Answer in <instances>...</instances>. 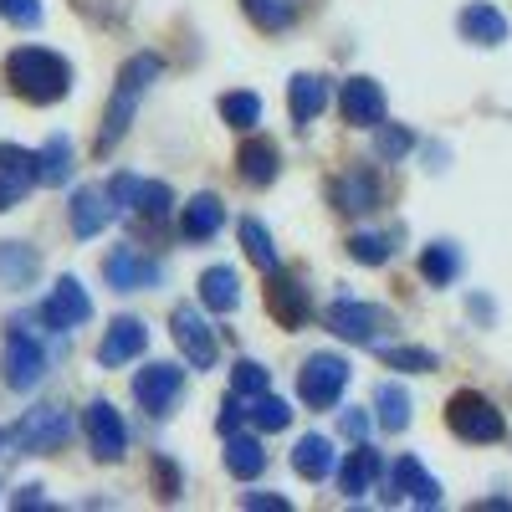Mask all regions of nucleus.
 Here are the masks:
<instances>
[{
	"mask_svg": "<svg viewBox=\"0 0 512 512\" xmlns=\"http://www.w3.org/2000/svg\"><path fill=\"white\" fill-rule=\"evenodd\" d=\"M6 82L26 103H62L67 88H72V67L47 47H16L6 57Z\"/></svg>",
	"mask_w": 512,
	"mask_h": 512,
	"instance_id": "nucleus-1",
	"label": "nucleus"
},
{
	"mask_svg": "<svg viewBox=\"0 0 512 512\" xmlns=\"http://www.w3.org/2000/svg\"><path fill=\"white\" fill-rule=\"evenodd\" d=\"M446 425L461 436V441H472V446H487V441H502V410L492 405V400H482L477 390H461V395H451V405H446Z\"/></svg>",
	"mask_w": 512,
	"mask_h": 512,
	"instance_id": "nucleus-2",
	"label": "nucleus"
},
{
	"mask_svg": "<svg viewBox=\"0 0 512 512\" xmlns=\"http://www.w3.org/2000/svg\"><path fill=\"white\" fill-rule=\"evenodd\" d=\"M344 390H349V359H338V354H313L303 374H297V395L313 410H333Z\"/></svg>",
	"mask_w": 512,
	"mask_h": 512,
	"instance_id": "nucleus-3",
	"label": "nucleus"
},
{
	"mask_svg": "<svg viewBox=\"0 0 512 512\" xmlns=\"http://www.w3.org/2000/svg\"><path fill=\"white\" fill-rule=\"evenodd\" d=\"M67 436H72L67 410L62 405H36V410L21 415V425L6 431V446H16V451H57Z\"/></svg>",
	"mask_w": 512,
	"mask_h": 512,
	"instance_id": "nucleus-4",
	"label": "nucleus"
},
{
	"mask_svg": "<svg viewBox=\"0 0 512 512\" xmlns=\"http://www.w3.org/2000/svg\"><path fill=\"white\" fill-rule=\"evenodd\" d=\"M108 200L113 210H134L144 221H169V205H175V190L164 180H134V175H113L108 180Z\"/></svg>",
	"mask_w": 512,
	"mask_h": 512,
	"instance_id": "nucleus-5",
	"label": "nucleus"
},
{
	"mask_svg": "<svg viewBox=\"0 0 512 512\" xmlns=\"http://www.w3.org/2000/svg\"><path fill=\"white\" fill-rule=\"evenodd\" d=\"M328 328L338 333V338H349V344H379L384 333L395 328V318H390V308H374V303H333L328 308Z\"/></svg>",
	"mask_w": 512,
	"mask_h": 512,
	"instance_id": "nucleus-6",
	"label": "nucleus"
},
{
	"mask_svg": "<svg viewBox=\"0 0 512 512\" xmlns=\"http://www.w3.org/2000/svg\"><path fill=\"white\" fill-rule=\"evenodd\" d=\"M169 333H175L180 354H185L195 369H216V364H221V338L210 333V323H205L190 303H180L175 313H169Z\"/></svg>",
	"mask_w": 512,
	"mask_h": 512,
	"instance_id": "nucleus-7",
	"label": "nucleus"
},
{
	"mask_svg": "<svg viewBox=\"0 0 512 512\" xmlns=\"http://www.w3.org/2000/svg\"><path fill=\"white\" fill-rule=\"evenodd\" d=\"M0 364H6V384H11V390H31V384L47 374V354H41V344L21 323L6 333V354H0Z\"/></svg>",
	"mask_w": 512,
	"mask_h": 512,
	"instance_id": "nucleus-8",
	"label": "nucleus"
},
{
	"mask_svg": "<svg viewBox=\"0 0 512 512\" xmlns=\"http://www.w3.org/2000/svg\"><path fill=\"white\" fill-rule=\"evenodd\" d=\"M93 318V303H88V287H82L77 277H62L52 292H47V303H41V323L67 333L77 323H88Z\"/></svg>",
	"mask_w": 512,
	"mask_h": 512,
	"instance_id": "nucleus-9",
	"label": "nucleus"
},
{
	"mask_svg": "<svg viewBox=\"0 0 512 512\" xmlns=\"http://www.w3.org/2000/svg\"><path fill=\"white\" fill-rule=\"evenodd\" d=\"M180 384H185V374L175 364H144L134 374V400L149 415H169V405L180 400Z\"/></svg>",
	"mask_w": 512,
	"mask_h": 512,
	"instance_id": "nucleus-10",
	"label": "nucleus"
},
{
	"mask_svg": "<svg viewBox=\"0 0 512 512\" xmlns=\"http://www.w3.org/2000/svg\"><path fill=\"white\" fill-rule=\"evenodd\" d=\"M82 425H88V451H93L98 461H118V456L128 451V425H123V415H118L108 400H93Z\"/></svg>",
	"mask_w": 512,
	"mask_h": 512,
	"instance_id": "nucleus-11",
	"label": "nucleus"
},
{
	"mask_svg": "<svg viewBox=\"0 0 512 512\" xmlns=\"http://www.w3.org/2000/svg\"><path fill=\"white\" fill-rule=\"evenodd\" d=\"M267 313H272L282 328H303V323H308V313H313L308 287L297 282V277H287L282 267H277V272H267Z\"/></svg>",
	"mask_w": 512,
	"mask_h": 512,
	"instance_id": "nucleus-12",
	"label": "nucleus"
},
{
	"mask_svg": "<svg viewBox=\"0 0 512 512\" xmlns=\"http://www.w3.org/2000/svg\"><path fill=\"white\" fill-rule=\"evenodd\" d=\"M149 344V328L139 318H113V328L103 333V344H98V364L103 369H123L128 359H139Z\"/></svg>",
	"mask_w": 512,
	"mask_h": 512,
	"instance_id": "nucleus-13",
	"label": "nucleus"
},
{
	"mask_svg": "<svg viewBox=\"0 0 512 512\" xmlns=\"http://www.w3.org/2000/svg\"><path fill=\"white\" fill-rule=\"evenodd\" d=\"M103 277L113 292H144V287H159V262H149V256L139 251H113L108 262H103Z\"/></svg>",
	"mask_w": 512,
	"mask_h": 512,
	"instance_id": "nucleus-14",
	"label": "nucleus"
},
{
	"mask_svg": "<svg viewBox=\"0 0 512 512\" xmlns=\"http://www.w3.org/2000/svg\"><path fill=\"white\" fill-rule=\"evenodd\" d=\"M338 108H344V123L354 128H374L384 118V88L374 77H349L344 93H338Z\"/></svg>",
	"mask_w": 512,
	"mask_h": 512,
	"instance_id": "nucleus-15",
	"label": "nucleus"
},
{
	"mask_svg": "<svg viewBox=\"0 0 512 512\" xmlns=\"http://www.w3.org/2000/svg\"><path fill=\"white\" fill-rule=\"evenodd\" d=\"M333 205L344 216H364V210L379 205V175L374 169H349V175L333 180Z\"/></svg>",
	"mask_w": 512,
	"mask_h": 512,
	"instance_id": "nucleus-16",
	"label": "nucleus"
},
{
	"mask_svg": "<svg viewBox=\"0 0 512 512\" xmlns=\"http://www.w3.org/2000/svg\"><path fill=\"white\" fill-rule=\"evenodd\" d=\"M31 185H36V154H26L21 144H0V195H6V205L26 200Z\"/></svg>",
	"mask_w": 512,
	"mask_h": 512,
	"instance_id": "nucleus-17",
	"label": "nucleus"
},
{
	"mask_svg": "<svg viewBox=\"0 0 512 512\" xmlns=\"http://www.w3.org/2000/svg\"><path fill=\"white\" fill-rule=\"evenodd\" d=\"M390 497H410V502H420V507H436V502H441V482L425 477V466H420L415 456H400L395 472H390Z\"/></svg>",
	"mask_w": 512,
	"mask_h": 512,
	"instance_id": "nucleus-18",
	"label": "nucleus"
},
{
	"mask_svg": "<svg viewBox=\"0 0 512 512\" xmlns=\"http://www.w3.org/2000/svg\"><path fill=\"white\" fill-rule=\"evenodd\" d=\"M113 221V200H108V185H88V190H77L72 195V231L88 241L98 236L103 226Z\"/></svg>",
	"mask_w": 512,
	"mask_h": 512,
	"instance_id": "nucleus-19",
	"label": "nucleus"
},
{
	"mask_svg": "<svg viewBox=\"0 0 512 512\" xmlns=\"http://www.w3.org/2000/svg\"><path fill=\"white\" fill-rule=\"evenodd\" d=\"M287 108H292V123H313L328 108V82L313 77V72H297L287 82Z\"/></svg>",
	"mask_w": 512,
	"mask_h": 512,
	"instance_id": "nucleus-20",
	"label": "nucleus"
},
{
	"mask_svg": "<svg viewBox=\"0 0 512 512\" xmlns=\"http://www.w3.org/2000/svg\"><path fill=\"white\" fill-rule=\"evenodd\" d=\"M226 226V205H221V195H195L190 205H185V216H180V231L190 236V241H210Z\"/></svg>",
	"mask_w": 512,
	"mask_h": 512,
	"instance_id": "nucleus-21",
	"label": "nucleus"
},
{
	"mask_svg": "<svg viewBox=\"0 0 512 512\" xmlns=\"http://www.w3.org/2000/svg\"><path fill=\"white\" fill-rule=\"evenodd\" d=\"M374 477H379V451L359 446V451H349L344 466H338V492H344V497H364L374 487Z\"/></svg>",
	"mask_w": 512,
	"mask_h": 512,
	"instance_id": "nucleus-22",
	"label": "nucleus"
},
{
	"mask_svg": "<svg viewBox=\"0 0 512 512\" xmlns=\"http://www.w3.org/2000/svg\"><path fill=\"white\" fill-rule=\"evenodd\" d=\"M461 36L477 41V47H497V41H507V16L497 6H466L461 11Z\"/></svg>",
	"mask_w": 512,
	"mask_h": 512,
	"instance_id": "nucleus-23",
	"label": "nucleus"
},
{
	"mask_svg": "<svg viewBox=\"0 0 512 512\" xmlns=\"http://www.w3.org/2000/svg\"><path fill=\"white\" fill-rule=\"evenodd\" d=\"M36 180L47 185V190H57V185L72 180V139L67 134H52L47 149L36 154Z\"/></svg>",
	"mask_w": 512,
	"mask_h": 512,
	"instance_id": "nucleus-24",
	"label": "nucleus"
},
{
	"mask_svg": "<svg viewBox=\"0 0 512 512\" xmlns=\"http://www.w3.org/2000/svg\"><path fill=\"white\" fill-rule=\"evenodd\" d=\"M262 466H267V451H262V441L256 436H226V472L236 477V482H251V477H262Z\"/></svg>",
	"mask_w": 512,
	"mask_h": 512,
	"instance_id": "nucleus-25",
	"label": "nucleus"
},
{
	"mask_svg": "<svg viewBox=\"0 0 512 512\" xmlns=\"http://www.w3.org/2000/svg\"><path fill=\"white\" fill-rule=\"evenodd\" d=\"M200 303L210 313H236L241 308V287H236V272L231 267H210L200 277Z\"/></svg>",
	"mask_w": 512,
	"mask_h": 512,
	"instance_id": "nucleus-26",
	"label": "nucleus"
},
{
	"mask_svg": "<svg viewBox=\"0 0 512 512\" xmlns=\"http://www.w3.org/2000/svg\"><path fill=\"white\" fill-rule=\"evenodd\" d=\"M292 472L308 477V482L333 477V446H328L323 436H303V441L292 446Z\"/></svg>",
	"mask_w": 512,
	"mask_h": 512,
	"instance_id": "nucleus-27",
	"label": "nucleus"
},
{
	"mask_svg": "<svg viewBox=\"0 0 512 512\" xmlns=\"http://www.w3.org/2000/svg\"><path fill=\"white\" fill-rule=\"evenodd\" d=\"M236 164H241V180L262 190V185L277 180V144H272V139H251V144L241 149Z\"/></svg>",
	"mask_w": 512,
	"mask_h": 512,
	"instance_id": "nucleus-28",
	"label": "nucleus"
},
{
	"mask_svg": "<svg viewBox=\"0 0 512 512\" xmlns=\"http://www.w3.org/2000/svg\"><path fill=\"white\" fill-rule=\"evenodd\" d=\"M134 103H139V88H123L118 82V93H113V103H108V113H103V134H98V154H108L123 134H128V118H134Z\"/></svg>",
	"mask_w": 512,
	"mask_h": 512,
	"instance_id": "nucleus-29",
	"label": "nucleus"
},
{
	"mask_svg": "<svg viewBox=\"0 0 512 512\" xmlns=\"http://www.w3.org/2000/svg\"><path fill=\"white\" fill-rule=\"evenodd\" d=\"M456 272H461V251H456L451 241H436V246H425V251H420V277L431 282V287L456 282Z\"/></svg>",
	"mask_w": 512,
	"mask_h": 512,
	"instance_id": "nucleus-30",
	"label": "nucleus"
},
{
	"mask_svg": "<svg viewBox=\"0 0 512 512\" xmlns=\"http://www.w3.org/2000/svg\"><path fill=\"white\" fill-rule=\"evenodd\" d=\"M0 282L6 287H31L36 282V251L21 241H0Z\"/></svg>",
	"mask_w": 512,
	"mask_h": 512,
	"instance_id": "nucleus-31",
	"label": "nucleus"
},
{
	"mask_svg": "<svg viewBox=\"0 0 512 512\" xmlns=\"http://www.w3.org/2000/svg\"><path fill=\"white\" fill-rule=\"evenodd\" d=\"M374 410H379L384 431H405V425H410V395L400 390V384H379V390H374Z\"/></svg>",
	"mask_w": 512,
	"mask_h": 512,
	"instance_id": "nucleus-32",
	"label": "nucleus"
},
{
	"mask_svg": "<svg viewBox=\"0 0 512 512\" xmlns=\"http://www.w3.org/2000/svg\"><path fill=\"white\" fill-rule=\"evenodd\" d=\"M241 6L262 31H287L297 21V0H241Z\"/></svg>",
	"mask_w": 512,
	"mask_h": 512,
	"instance_id": "nucleus-33",
	"label": "nucleus"
},
{
	"mask_svg": "<svg viewBox=\"0 0 512 512\" xmlns=\"http://www.w3.org/2000/svg\"><path fill=\"white\" fill-rule=\"evenodd\" d=\"M241 251H246L262 272H277V251H272V236H267L262 221H251V216L241 221Z\"/></svg>",
	"mask_w": 512,
	"mask_h": 512,
	"instance_id": "nucleus-34",
	"label": "nucleus"
},
{
	"mask_svg": "<svg viewBox=\"0 0 512 512\" xmlns=\"http://www.w3.org/2000/svg\"><path fill=\"white\" fill-rule=\"evenodd\" d=\"M415 149V134H410V128H400V123H374V154L379 159H405Z\"/></svg>",
	"mask_w": 512,
	"mask_h": 512,
	"instance_id": "nucleus-35",
	"label": "nucleus"
},
{
	"mask_svg": "<svg viewBox=\"0 0 512 512\" xmlns=\"http://www.w3.org/2000/svg\"><path fill=\"white\" fill-rule=\"evenodd\" d=\"M256 425H262V431H287V420H292V405L287 400H277V395H251V410H246Z\"/></svg>",
	"mask_w": 512,
	"mask_h": 512,
	"instance_id": "nucleus-36",
	"label": "nucleus"
},
{
	"mask_svg": "<svg viewBox=\"0 0 512 512\" xmlns=\"http://www.w3.org/2000/svg\"><path fill=\"white\" fill-rule=\"evenodd\" d=\"M379 354H384V364L390 369H405V374H431L436 369V354L431 349H395V344H379Z\"/></svg>",
	"mask_w": 512,
	"mask_h": 512,
	"instance_id": "nucleus-37",
	"label": "nucleus"
},
{
	"mask_svg": "<svg viewBox=\"0 0 512 512\" xmlns=\"http://www.w3.org/2000/svg\"><path fill=\"white\" fill-rule=\"evenodd\" d=\"M390 236H379V231H359L354 241H349V256H354V262H364V267H384V262H390Z\"/></svg>",
	"mask_w": 512,
	"mask_h": 512,
	"instance_id": "nucleus-38",
	"label": "nucleus"
},
{
	"mask_svg": "<svg viewBox=\"0 0 512 512\" xmlns=\"http://www.w3.org/2000/svg\"><path fill=\"white\" fill-rule=\"evenodd\" d=\"M221 118L231 128H251L256 118H262V98H256V93H226L221 98Z\"/></svg>",
	"mask_w": 512,
	"mask_h": 512,
	"instance_id": "nucleus-39",
	"label": "nucleus"
},
{
	"mask_svg": "<svg viewBox=\"0 0 512 512\" xmlns=\"http://www.w3.org/2000/svg\"><path fill=\"white\" fill-rule=\"evenodd\" d=\"M267 379H272V374L256 364V359H236V364H231V390H236V395H262Z\"/></svg>",
	"mask_w": 512,
	"mask_h": 512,
	"instance_id": "nucleus-40",
	"label": "nucleus"
},
{
	"mask_svg": "<svg viewBox=\"0 0 512 512\" xmlns=\"http://www.w3.org/2000/svg\"><path fill=\"white\" fill-rule=\"evenodd\" d=\"M0 16L16 26H36L41 21V0H0Z\"/></svg>",
	"mask_w": 512,
	"mask_h": 512,
	"instance_id": "nucleus-41",
	"label": "nucleus"
},
{
	"mask_svg": "<svg viewBox=\"0 0 512 512\" xmlns=\"http://www.w3.org/2000/svg\"><path fill=\"white\" fill-rule=\"evenodd\" d=\"M241 415H246V410H241V395L231 390V395L221 400V420H216V431H221V436H236V431H241Z\"/></svg>",
	"mask_w": 512,
	"mask_h": 512,
	"instance_id": "nucleus-42",
	"label": "nucleus"
},
{
	"mask_svg": "<svg viewBox=\"0 0 512 512\" xmlns=\"http://www.w3.org/2000/svg\"><path fill=\"white\" fill-rule=\"evenodd\" d=\"M241 507H246V512H287L292 502H287V497H272V492H246Z\"/></svg>",
	"mask_w": 512,
	"mask_h": 512,
	"instance_id": "nucleus-43",
	"label": "nucleus"
},
{
	"mask_svg": "<svg viewBox=\"0 0 512 512\" xmlns=\"http://www.w3.org/2000/svg\"><path fill=\"white\" fill-rule=\"evenodd\" d=\"M338 425H344V436H354V441L369 436V415L364 410H344V420H338Z\"/></svg>",
	"mask_w": 512,
	"mask_h": 512,
	"instance_id": "nucleus-44",
	"label": "nucleus"
},
{
	"mask_svg": "<svg viewBox=\"0 0 512 512\" xmlns=\"http://www.w3.org/2000/svg\"><path fill=\"white\" fill-rule=\"evenodd\" d=\"M41 502H47V492H41V487H21L16 492V507H41Z\"/></svg>",
	"mask_w": 512,
	"mask_h": 512,
	"instance_id": "nucleus-45",
	"label": "nucleus"
},
{
	"mask_svg": "<svg viewBox=\"0 0 512 512\" xmlns=\"http://www.w3.org/2000/svg\"><path fill=\"white\" fill-rule=\"evenodd\" d=\"M0 446H6V431H0Z\"/></svg>",
	"mask_w": 512,
	"mask_h": 512,
	"instance_id": "nucleus-46",
	"label": "nucleus"
}]
</instances>
